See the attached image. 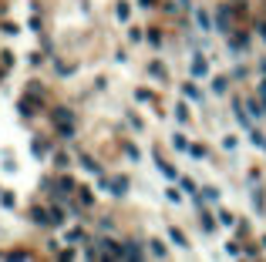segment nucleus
I'll list each match as a JSON object with an SVG mask.
<instances>
[{
	"mask_svg": "<svg viewBox=\"0 0 266 262\" xmlns=\"http://www.w3.org/2000/svg\"><path fill=\"white\" fill-rule=\"evenodd\" d=\"M148 74H152V78H162V81L169 78V74H165V67H162L159 61H152V64H148Z\"/></svg>",
	"mask_w": 266,
	"mask_h": 262,
	"instance_id": "obj_13",
	"label": "nucleus"
},
{
	"mask_svg": "<svg viewBox=\"0 0 266 262\" xmlns=\"http://www.w3.org/2000/svg\"><path fill=\"white\" fill-rule=\"evenodd\" d=\"M206 71H209V64H206V57H192V74H195V78H202Z\"/></svg>",
	"mask_w": 266,
	"mask_h": 262,
	"instance_id": "obj_9",
	"label": "nucleus"
},
{
	"mask_svg": "<svg viewBox=\"0 0 266 262\" xmlns=\"http://www.w3.org/2000/svg\"><path fill=\"white\" fill-rule=\"evenodd\" d=\"M236 145H239V141H236V135H226V138H223V148H229V151H233Z\"/></svg>",
	"mask_w": 266,
	"mask_h": 262,
	"instance_id": "obj_32",
	"label": "nucleus"
},
{
	"mask_svg": "<svg viewBox=\"0 0 266 262\" xmlns=\"http://www.w3.org/2000/svg\"><path fill=\"white\" fill-rule=\"evenodd\" d=\"M250 138H253V145H259V148H266V135H259V131H253Z\"/></svg>",
	"mask_w": 266,
	"mask_h": 262,
	"instance_id": "obj_33",
	"label": "nucleus"
},
{
	"mask_svg": "<svg viewBox=\"0 0 266 262\" xmlns=\"http://www.w3.org/2000/svg\"><path fill=\"white\" fill-rule=\"evenodd\" d=\"M263 246H266V235H263Z\"/></svg>",
	"mask_w": 266,
	"mask_h": 262,
	"instance_id": "obj_38",
	"label": "nucleus"
},
{
	"mask_svg": "<svg viewBox=\"0 0 266 262\" xmlns=\"http://www.w3.org/2000/svg\"><path fill=\"white\" fill-rule=\"evenodd\" d=\"M202 195H206V202H219V188H212V185L202 188Z\"/></svg>",
	"mask_w": 266,
	"mask_h": 262,
	"instance_id": "obj_23",
	"label": "nucleus"
},
{
	"mask_svg": "<svg viewBox=\"0 0 266 262\" xmlns=\"http://www.w3.org/2000/svg\"><path fill=\"white\" fill-rule=\"evenodd\" d=\"M253 205H256V212H266V199H263V188L253 192Z\"/></svg>",
	"mask_w": 266,
	"mask_h": 262,
	"instance_id": "obj_16",
	"label": "nucleus"
},
{
	"mask_svg": "<svg viewBox=\"0 0 266 262\" xmlns=\"http://www.w3.org/2000/svg\"><path fill=\"white\" fill-rule=\"evenodd\" d=\"M182 188H186V192H189V195H195V192H199V185H195V182H192V178H182Z\"/></svg>",
	"mask_w": 266,
	"mask_h": 262,
	"instance_id": "obj_24",
	"label": "nucleus"
},
{
	"mask_svg": "<svg viewBox=\"0 0 266 262\" xmlns=\"http://www.w3.org/2000/svg\"><path fill=\"white\" fill-rule=\"evenodd\" d=\"M142 37H145V34H142V27H128V40H131V44H138Z\"/></svg>",
	"mask_w": 266,
	"mask_h": 262,
	"instance_id": "obj_21",
	"label": "nucleus"
},
{
	"mask_svg": "<svg viewBox=\"0 0 266 262\" xmlns=\"http://www.w3.org/2000/svg\"><path fill=\"white\" fill-rule=\"evenodd\" d=\"M68 161H71V158H68L64 151H57V155H54V168H68Z\"/></svg>",
	"mask_w": 266,
	"mask_h": 262,
	"instance_id": "obj_22",
	"label": "nucleus"
},
{
	"mask_svg": "<svg viewBox=\"0 0 266 262\" xmlns=\"http://www.w3.org/2000/svg\"><path fill=\"white\" fill-rule=\"evenodd\" d=\"M226 84H229L226 78H212V81H209V87L216 91V94H226Z\"/></svg>",
	"mask_w": 266,
	"mask_h": 262,
	"instance_id": "obj_14",
	"label": "nucleus"
},
{
	"mask_svg": "<svg viewBox=\"0 0 266 262\" xmlns=\"http://www.w3.org/2000/svg\"><path fill=\"white\" fill-rule=\"evenodd\" d=\"M148 246H152V255H165V246H162L159 239H155V242H148Z\"/></svg>",
	"mask_w": 266,
	"mask_h": 262,
	"instance_id": "obj_31",
	"label": "nucleus"
},
{
	"mask_svg": "<svg viewBox=\"0 0 266 262\" xmlns=\"http://www.w3.org/2000/svg\"><path fill=\"white\" fill-rule=\"evenodd\" d=\"M115 17H118V20H128V17H131L128 0H118V4H115Z\"/></svg>",
	"mask_w": 266,
	"mask_h": 262,
	"instance_id": "obj_7",
	"label": "nucleus"
},
{
	"mask_svg": "<svg viewBox=\"0 0 266 262\" xmlns=\"http://www.w3.org/2000/svg\"><path fill=\"white\" fill-rule=\"evenodd\" d=\"M175 118L179 121H189V108H186V104H179V108H175Z\"/></svg>",
	"mask_w": 266,
	"mask_h": 262,
	"instance_id": "obj_29",
	"label": "nucleus"
},
{
	"mask_svg": "<svg viewBox=\"0 0 266 262\" xmlns=\"http://www.w3.org/2000/svg\"><path fill=\"white\" fill-rule=\"evenodd\" d=\"M54 121H74V114L68 108H54Z\"/></svg>",
	"mask_w": 266,
	"mask_h": 262,
	"instance_id": "obj_19",
	"label": "nucleus"
},
{
	"mask_svg": "<svg viewBox=\"0 0 266 262\" xmlns=\"http://www.w3.org/2000/svg\"><path fill=\"white\" fill-rule=\"evenodd\" d=\"M101 188H108L115 199H121L125 192H128V178L125 175H115V178H101Z\"/></svg>",
	"mask_w": 266,
	"mask_h": 262,
	"instance_id": "obj_1",
	"label": "nucleus"
},
{
	"mask_svg": "<svg viewBox=\"0 0 266 262\" xmlns=\"http://www.w3.org/2000/svg\"><path fill=\"white\" fill-rule=\"evenodd\" d=\"M165 199L169 202H182V195H179V188H165Z\"/></svg>",
	"mask_w": 266,
	"mask_h": 262,
	"instance_id": "obj_30",
	"label": "nucleus"
},
{
	"mask_svg": "<svg viewBox=\"0 0 266 262\" xmlns=\"http://www.w3.org/2000/svg\"><path fill=\"white\" fill-rule=\"evenodd\" d=\"M68 242H84V232H81V229H71V232H68Z\"/></svg>",
	"mask_w": 266,
	"mask_h": 262,
	"instance_id": "obj_25",
	"label": "nucleus"
},
{
	"mask_svg": "<svg viewBox=\"0 0 266 262\" xmlns=\"http://www.w3.org/2000/svg\"><path fill=\"white\" fill-rule=\"evenodd\" d=\"M51 225H54V229L64 225V212H61V208H51Z\"/></svg>",
	"mask_w": 266,
	"mask_h": 262,
	"instance_id": "obj_17",
	"label": "nucleus"
},
{
	"mask_svg": "<svg viewBox=\"0 0 266 262\" xmlns=\"http://www.w3.org/2000/svg\"><path fill=\"white\" fill-rule=\"evenodd\" d=\"M31 219L37 225H51V208H40V205H34L31 208Z\"/></svg>",
	"mask_w": 266,
	"mask_h": 262,
	"instance_id": "obj_3",
	"label": "nucleus"
},
{
	"mask_svg": "<svg viewBox=\"0 0 266 262\" xmlns=\"http://www.w3.org/2000/svg\"><path fill=\"white\" fill-rule=\"evenodd\" d=\"M155 168H159V172L165 175V178H179V172H175V168H172L169 161H162V155H155Z\"/></svg>",
	"mask_w": 266,
	"mask_h": 262,
	"instance_id": "obj_6",
	"label": "nucleus"
},
{
	"mask_svg": "<svg viewBox=\"0 0 266 262\" xmlns=\"http://www.w3.org/2000/svg\"><path fill=\"white\" fill-rule=\"evenodd\" d=\"M142 255L145 252H142L135 242H121V259H142Z\"/></svg>",
	"mask_w": 266,
	"mask_h": 262,
	"instance_id": "obj_4",
	"label": "nucleus"
},
{
	"mask_svg": "<svg viewBox=\"0 0 266 262\" xmlns=\"http://www.w3.org/2000/svg\"><path fill=\"white\" fill-rule=\"evenodd\" d=\"M81 168H88V172H101V165H98L91 155H81Z\"/></svg>",
	"mask_w": 266,
	"mask_h": 262,
	"instance_id": "obj_15",
	"label": "nucleus"
},
{
	"mask_svg": "<svg viewBox=\"0 0 266 262\" xmlns=\"http://www.w3.org/2000/svg\"><path fill=\"white\" fill-rule=\"evenodd\" d=\"M0 31H4V34H10V37H14V34H17V24H0Z\"/></svg>",
	"mask_w": 266,
	"mask_h": 262,
	"instance_id": "obj_35",
	"label": "nucleus"
},
{
	"mask_svg": "<svg viewBox=\"0 0 266 262\" xmlns=\"http://www.w3.org/2000/svg\"><path fill=\"white\" fill-rule=\"evenodd\" d=\"M169 239H172V242H175V246L189 249V239H186V232H182V229H169Z\"/></svg>",
	"mask_w": 266,
	"mask_h": 262,
	"instance_id": "obj_8",
	"label": "nucleus"
},
{
	"mask_svg": "<svg viewBox=\"0 0 266 262\" xmlns=\"http://www.w3.org/2000/svg\"><path fill=\"white\" fill-rule=\"evenodd\" d=\"M0 202H4L7 208H14V195H10V192H4V188H0Z\"/></svg>",
	"mask_w": 266,
	"mask_h": 262,
	"instance_id": "obj_28",
	"label": "nucleus"
},
{
	"mask_svg": "<svg viewBox=\"0 0 266 262\" xmlns=\"http://www.w3.org/2000/svg\"><path fill=\"white\" fill-rule=\"evenodd\" d=\"M172 145H175L179 151H189V141H186V135H175V141H172Z\"/></svg>",
	"mask_w": 266,
	"mask_h": 262,
	"instance_id": "obj_26",
	"label": "nucleus"
},
{
	"mask_svg": "<svg viewBox=\"0 0 266 262\" xmlns=\"http://www.w3.org/2000/svg\"><path fill=\"white\" fill-rule=\"evenodd\" d=\"M34 155H37V158H44V155H48V145H44V141H34Z\"/></svg>",
	"mask_w": 266,
	"mask_h": 262,
	"instance_id": "obj_27",
	"label": "nucleus"
},
{
	"mask_svg": "<svg viewBox=\"0 0 266 262\" xmlns=\"http://www.w3.org/2000/svg\"><path fill=\"white\" fill-rule=\"evenodd\" d=\"M182 94H186L189 101H199V98H202V91H199L195 84H189V81H186V84H182Z\"/></svg>",
	"mask_w": 266,
	"mask_h": 262,
	"instance_id": "obj_10",
	"label": "nucleus"
},
{
	"mask_svg": "<svg viewBox=\"0 0 266 262\" xmlns=\"http://www.w3.org/2000/svg\"><path fill=\"white\" fill-rule=\"evenodd\" d=\"M27 94H31V101H44V84L40 81H27Z\"/></svg>",
	"mask_w": 266,
	"mask_h": 262,
	"instance_id": "obj_5",
	"label": "nucleus"
},
{
	"mask_svg": "<svg viewBox=\"0 0 266 262\" xmlns=\"http://www.w3.org/2000/svg\"><path fill=\"white\" fill-rule=\"evenodd\" d=\"M256 31H259V34H263V37H266V24H259V27H256Z\"/></svg>",
	"mask_w": 266,
	"mask_h": 262,
	"instance_id": "obj_36",
	"label": "nucleus"
},
{
	"mask_svg": "<svg viewBox=\"0 0 266 262\" xmlns=\"http://www.w3.org/2000/svg\"><path fill=\"white\" fill-rule=\"evenodd\" d=\"M195 20H199V27H202V31H212V24H209V14H206V10H195Z\"/></svg>",
	"mask_w": 266,
	"mask_h": 262,
	"instance_id": "obj_12",
	"label": "nucleus"
},
{
	"mask_svg": "<svg viewBox=\"0 0 266 262\" xmlns=\"http://www.w3.org/2000/svg\"><path fill=\"white\" fill-rule=\"evenodd\" d=\"M216 27L219 34H233V14H229V7H216Z\"/></svg>",
	"mask_w": 266,
	"mask_h": 262,
	"instance_id": "obj_2",
	"label": "nucleus"
},
{
	"mask_svg": "<svg viewBox=\"0 0 266 262\" xmlns=\"http://www.w3.org/2000/svg\"><path fill=\"white\" fill-rule=\"evenodd\" d=\"M0 61H4V67H10V64H14V54H10V51H0Z\"/></svg>",
	"mask_w": 266,
	"mask_h": 262,
	"instance_id": "obj_34",
	"label": "nucleus"
},
{
	"mask_svg": "<svg viewBox=\"0 0 266 262\" xmlns=\"http://www.w3.org/2000/svg\"><path fill=\"white\" fill-rule=\"evenodd\" d=\"M17 111H20V118H34V114H37L34 111V101H20L17 104Z\"/></svg>",
	"mask_w": 266,
	"mask_h": 262,
	"instance_id": "obj_11",
	"label": "nucleus"
},
{
	"mask_svg": "<svg viewBox=\"0 0 266 262\" xmlns=\"http://www.w3.org/2000/svg\"><path fill=\"white\" fill-rule=\"evenodd\" d=\"M219 225H226V229H233V225H236V219H233L229 212H223V208H219Z\"/></svg>",
	"mask_w": 266,
	"mask_h": 262,
	"instance_id": "obj_20",
	"label": "nucleus"
},
{
	"mask_svg": "<svg viewBox=\"0 0 266 262\" xmlns=\"http://www.w3.org/2000/svg\"><path fill=\"white\" fill-rule=\"evenodd\" d=\"M78 199H81V205H91V202H95V195H91V188H84V185H81V188H78Z\"/></svg>",
	"mask_w": 266,
	"mask_h": 262,
	"instance_id": "obj_18",
	"label": "nucleus"
},
{
	"mask_svg": "<svg viewBox=\"0 0 266 262\" xmlns=\"http://www.w3.org/2000/svg\"><path fill=\"white\" fill-rule=\"evenodd\" d=\"M142 7H155V4H152V0H142Z\"/></svg>",
	"mask_w": 266,
	"mask_h": 262,
	"instance_id": "obj_37",
	"label": "nucleus"
}]
</instances>
